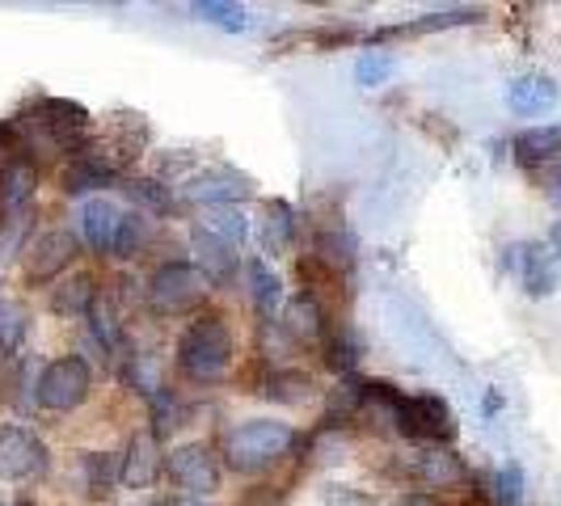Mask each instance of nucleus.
Here are the masks:
<instances>
[{
    "instance_id": "nucleus-28",
    "label": "nucleus",
    "mask_w": 561,
    "mask_h": 506,
    "mask_svg": "<svg viewBox=\"0 0 561 506\" xmlns=\"http://www.w3.org/2000/svg\"><path fill=\"white\" fill-rule=\"evenodd\" d=\"M30 334V317L18 300H0V355H18Z\"/></svg>"
},
{
    "instance_id": "nucleus-33",
    "label": "nucleus",
    "mask_w": 561,
    "mask_h": 506,
    "mask_svg": "<svg viewBox=\"0 0 561 506\" xmlns=\"http://www.w3.org/2000/svg\"><path fill=\"white\" fill-rule=\"evenodd\" d=\"M494 506H524V469L515 460L494 473Z\"/></svg>"
},
{
    "instance_id": "nucleus-44",
    "label": "nucleus",
    "mask_w": 561,
    "mask_h": 506,
    "mask_svg": "<svg viewBox=\"0 0 561 506\" xmlns=\"http://www.w3.org/2000/svg\"><path fill=\"white\" fill-rule=\"evenodd\" d=\"M553 195H558V198H561V173H558V191H553Z\"/></svg>"
},
{
    "instance_id": "nucleus-23",
    "label": "nucleus",
    "mask_w": 561,
    "mask_h": 506,
    "mask_svg": "<svg viewBox=\"0 0 561 506\" xmlns=\"http://www.w3.org/2000/svg\"><path fill=\"white\" fill-rule=\"evenodd\" d=\"M81 473H84V494L89 498H111L114 485H118V456L106 451H84L81 456Z\"/></svg>"
},
{
    "instance_id": "nucleus-1",
    "label": "nucleus",
    "mask_w": 561,
    "mask_h": 506,
    "mask_svg": "<svg viewBox=\"0 0 561 506\" xmlns=\"http://www.w3.org/2000/svg\"><path fill=\"white\" fill-rule=\"evenodd\" d=\"M296 444V430L279 418H250L225 435V464L232 473H266L275 469Z\"/></svg>"
},
{
    "instance_id": "nucleus-26",
    "label": "nucleus",
    "mask_w": 561,
    "mask_h": 506,
    "mask_svg": "<svg viewBox=\"0 0 561 506\" xmlns=\"http://www.w3.org/2000/svg\"><path fill=\"white\" fill-rule=\"evenodd\" d=\"M561 152V127H533V131H519L515 136V157L524 165H540L549 157Z\"/></svg>"
},
{
    "instance_id": "nucleus-16",
    "label": "nucleus",
    "mask_w": 561,
    "mask_h": 506,
    "mask_svg": "<svg viewBox=\"0 0 561 506\" xmlns=\"http://www.w3.org/2000/svg\"><path fill=\"white\" fill-rule=\"evenodd\" d=\"M34 182H38V173L30 161H13V165L0 173V211H4V220L13 225V220H22L30 211V198H34Z\"/></svg>"
},
{
    "instance_id": "nucleus-22",
    "label": "nucleus",
    "mask_w": 561,
    "mask_h": 506,
    "mask_svg": "<svg viewBox=\"0 0 561 506\" xmlns=\"http://www.w3.org/2000/svg\"><path fill=\"white\" fill-rule=\"evenodd\" d=\"M506 102H511V111H519V114L549 111V106L558 102V84L549 81V77H519V81L511 84Z\"/></svg>"
},
{
    "instance_id": "nucleus-5",
    "label": "nucleus",
    "mask_w": 561,
    "mask_h": 506,
    "mask_svg": "<svg viewBox=\"0 0 561 506\" xmlns=\"http://www.w3.org/2000/svg\"><path fill=\"white\" fill-rule=\"evenodd\" d=\"M89 389H93L89 364H84L81 355H64V359L43 367V376L34 384V401L43 410H51V414H68V410H77L89 396Z\"/></svg>"
},
{
    "instance_id": "nucleus-18",
    "label": "nucleus",
    "mask_w": 561,
    "mask_h": 506,
    "mask_svg": "<svg viewBox=\"0 0 561 506\" xmlns=\"http://www.w3.org/2000/svg\"><path fill=\"white\" fill-rule=\"evenodd\" d=\"M291 241H296V211H291V203L271 198L262 207V250L271 257H283V253H291Z\"/></svg>"
},
{
    "instance_id": "nucleus-6",
    "label": "nucleus",
    "mask_w": 561,
    "mask_h": 506,
    "mask_svg": "<svg viewBox=\"0 0 561 506\" xmlns=\"http://www.w3.org/2000/svg\"><path fill=\"white\" fill-rule=\"evenodd\" d=\"M30 127L43 131L51 148H81L89 136V111L64 97H38L30 106Z\"/></svg>"
},
{
    "instance_id": "nucleus-38",
    "label": "nucleus",
    "mask_w": 561,
    "mask_h": 506,
    "mask_svg": "<svg viewBox=\"0 0 561 506\" xmlns=\"http://www.w3.org/2000/svg\"><path fill=\"white\" fill-rule=\"evenodd\" d=\"M478 9H451V13H431L414 26H405V34H426V30H448V26H465V22H478Z\"/></svg>"
},
{
    "instance_id": "nucleus-39",
    "label": "nucleus",
    "mask_w": 561,
    "mask_h": 506,
    "mask_svg": "<svg viewBox=\"0 0 561 506\" xmlns=\"http://www.w3.org/2000/svg\"><path fill=\"white\" fill-rule=\"evenodd\" d=\"M325 506H371V503L355 498V494H351V490H342V485H330V490H325Z\"/></svg>"
},
{
    "instance_id": "nucleus-19",
    "label": "nucleus",
    "mask_w": 561,
    "mask_h": 506,
    "mask_svg": "<svg viewBox=\"0 0 561 506\" xmlns=\"http://www.w3.org/2000/svg\"><path fill=\"white\" fill-rule=\"evenodd\" d=\"M283 330L296 337V342H312V337L325 334V312H321L312 291H300V296L283 309Z\"/></svg>"
},
{
    "instance_id": "nucleus-10",
    "label": "nucleus",
    "mask_w": 561,
    "mask_h": 506,
    "mask_svg": "<svg viewBox=\"0 0 561 506\" xmlns=\"http://www.w3.org/2000/svg\"><path fill=\"white\" fill-rule=\"evenodd\" d=\"M72 257H77V237L68 228H51V232L34 237L26 250V283H34V287L56 283L72 266Z\"/></svg>"
},
{
    "instance_id": "nucleus-20",
    "label": "nucleus",
    "mask_w": 561,
    "mask_h": 506,
    "mask_svg": "<svg viewBox=\"0 0 561 506\" xmlns=\"http://www.w3.org/2000/svg\"><path fill=\"white\" fill-rule=\"evenodd\" d=\"M257 393L271 396V401H283V405H300V401H309L312 396V376L309 371H300V367L266 371V380H262Z\"/></svg>"
},
{
    "instance_id": "nucleus-40",
    "label": "nucleus",
    "mask_w": 561,
    "mask_h": 506,
    "mask_svg": "<svg viewBox=\"0 0 561 506\" xmlns=\"http://www.w3.org/2000/svg\"><path fill=\"white\" fill-rule=\"evenodd\" d=\"M9 152H13V131H9V127H0V173L18 161V157H9Z\"/></svg>"
},
{
    "instance_id": "nucleus-14",
    "label": "nucleus",
    "mask_w": 561,
    "mask_h": 506,
    "mask_svg": "<svg viewBox=\"0 0 561 506\" xmlns=\"http://www.w3.org/2000/svg\"><path fill=\"white\" fill-rule=\"evenodd\" d=\"M118 225H123V211L111 198H84L81 203V241L93 253H114Z\"/></svg>"
},
{
    "instance_id": "nucleus-25",
    "label": "nucleus",
    "mask_w": 561,
    "mask_h": 506,
    "mask_svg": "<svg viewBox=\"0 0 561 506\" xmlns=\"http://www.w3.org/2000/svg\"><path fill=\"white\" fill-rule=\"evenodd\" d=\"M84 317H89V337L102 350H118L123 346V321H118V309H114L111 296H98V304L84 312Z\"/></svg>"
},
{
    "instance_id": "nucleus-31",
    "label": "nucleus",
    "mask_w": 561,
    "mask_h": 506,
    "mask_svg": "<svg viewBox=\"0 0 561 506\" xmlns=\"http://www.w3.org/2000/svg\"><path fill=\"white\" fill-rule=\"evenodd\" d=\"M203 228H207V232H216V237H225L228 245H237V250H241V241H245V232H250V220H245L237 207H216V216H207Z\"/></svg>"
},
{
    "instance_id": "nucleus-9",
    "label": "nucleus",
    "mask_w": 561,
    "mask_h": 506,
    "mask_svg": "<svg viewBox=\"0 0 561 506\" xmlns=\"http://www.w3.org/2000/svg\"><path fill=\"white\" fill-rule=\"evenodd\" d=\"M165 478L173 481L186 498H203V494H216V485H220V464H216V456L203 448V444H186V448L169 451Z\"/></svg>"
},
{
    "instance_id": "nucleus-17",
    "label": "nucleus",
    "mask_w": 561,
    "mask_h": 506,
    "mask_svg": "<svg viewBox=\"0 0 561 506\" xmlns=\"http://www.w3.org/2000/svg\"><path fill=\"white\" fill-rule=\"evenodd\" d=\"M114 182V169L102 161V157H93V152H77L64 173H59V186H64V195H89V191H98V186H111Z\"/></svg>"
},
{
    "instance_id": "nucleus-4",
    "label": "nucleus",
    "mask_w": 561,
    "mask_h": 506,
    "mask_svg": "<svg viewBox=\"0 0 561 506\" xmlns=\"http://www.w3.org/2000/svg\"><path fill=\"white\" fill-rule=\"evenodd\" d=\"M397 430L405 439H419V444H439L448 448L456 439V414L444 396L435 393H419L405 396L401 393V405H397Z\"/></svg>"
},
{
    "instance_id": "nucleus-8",
    "label": "nucleus",
    "mask_w": 561,
    "mask_h": 506,
    "mask_svg": "<svg viewBox=\"0 0 561 506\" xmlns=\"http://www.w3.org/2000/svg\"><path fill=\"white\" fill-rule=\"evenodd\" d=\"M401 473L414 481V485H422V490H456V485L469 481L465 460L456 451L439 448V444H422V448L410 451L401 460Z\"/></svg>"
},
{
    "instance_id": "nucleus-30",
    "label": "nucleus",
    "mask_w": 561,
    "mask_h": 506,
    "mask_svg": "<svg viewBox=\"0 0 561 506\" xmlns=\"http://www.w3.org/2000/svg\"><path fill=\"white\" fill-rule=\"evenodd\" d=\"M325 364L334 371H355V364H359V337L351 334L346 325H337L334 337L325 342Z\"/></svg>"
},
{
    "instance_id": "nucleus-11",
    "label": "nucleus",
    "mask_w": 561,
    "mask_h": 506,
    "mask_svg": "<svg viewBox=\"0 0 561 506\" xmlns=\"http://www.w3.org/2000/svg\"><path fill=\"white\" fill-rule=\"evenodd\" d=\"M161 469H165L161 439H157L152 430L131 435V444H127L123 456H118V478H123V485H127V490H148L152 481L161 478Z\"/></svg>"
},
{
    "instance_id": "nucleus-27",
    "label": "nucleus",
    "mask_w": 561,
    "mask_h": 506,
    "mask_svg": "<svg viewBox=\"0 0 561 506\" xmlns=\"http://www.w3.org/2000/svg\"><path fill=\"white\" fill-rule=\"evenodd\" d=\"M148 245H152V225H148V216L123 211V225H118V237H114V257H140Z\"/></svg>"
},
{
    "instance_id": "nucleus-24",
    "label": "nucleus",
    "mask_w": 561,
    "mask_h": 506,
    "mask_svg": "<svg viewBox=\"0 0 561 506\" xmlns=\"http://www.w3.org/2000/svg\"><path fill=\"white\" fill-rule=\"evenodd\" d=\"M98 296H102V291H98V279H93V275H72V279L51 296V309L64 312V317H81V312H89L98 304Z\"/></svg>"
},
{
    "instance_id": "nucleus-41",
    "label": "nucleus",
    "mask_w": 561,
    "mask_h": 506,
    "mask_svg": "<svg viewBox=\"0 0 561 506\" xmlns=\"http://www.w3.org/2000/svg\"><path fill=\"white\" fill-rule=\"evenodd\" d=\"M397 506H448V503H444L439 494H405Z\"/></svg>"
},
{
    "instance_id": "nucleus-45",
    "label": "nucleus",
    "mask_w": 561,
    "mask_h": 506,
    "mask_svg": "<svg viewBox=\"0 0 561 506\" xmlns=\"http://www.w3.org/2000/svg\"><path fill=\"white\" fill-rule=\"evenodd\" d=\"M18 506H34V503H18Z\"/></svg>"
},
{
    "instance_id": "nucleus-3",
    "label": "nucleus",
    "mask_w": 561,
    "mask_h": 506,
    "mask_svg": "<svg viewBox=\"0 0 561 506\" xmlns=\"http://www.w3.org/2000/svg\"><path fill=\"white\" fill-rule=\"evenodd\" d=\"M207 291H211L207 275L195 262H165L148 279V309L157 317H182V312H195Z\"/></svg>"
},
{
    "instance_id": "nucleus-32",
    "label": "nucleus",
    "mask_w": 561,
    "mask_h": 506,
    "mask_svg": "<svg viewBox=\"0 0 561 506\" xmlns=\"http://www.w3.org/2000/svg\"><path fill=\"white\" fill-rule=\"evenodd\" d=\"M123 191L136 198V203H144V207H152V211H173V195H169V186H161V182H152V177H127L123 182Z\"/></svg>"
},
{
    "instance_id": "nucleus-42",
    "label": "nucleus",
    "mask_w": 561,
    "mask_h": 506,
    "mask_svg": "<svg viewBox=\"0 0 561 506\" xmlns=\"http://www.w3.org/2000/svg\"><path fill=\"white\" fill-rule=\"evenodd\" d=\"M161 506H207L203 498H186V494H178V498H169V503H161Z\"/></svg>"
},
{
    "instance_id": "nucleus-34",
    "label": "nucleus",
    "mask_w": 561,
    "mask_h": 506,
    "mask_svg": "<svg viewBox=\"0 0 561 506\" xmlns=\"http://www.w3.org/2000/svg\"><path fill=\"white\" fill-rule=\"evenodd\" d=\"M152 401V435L161 439V435H173L178 426H182V405H178V396L161 389L157 396H148Z\"/></svg>"
},
{
    "instance_id": "nucleus-2",
    "label": "nucleus",
    "mask_w": 561,
    "mask_h": 506,
    "mask_svg": "<svg viewBox=\"0 0 561 506\" xmlns=\"http://www.w3.org/2000/svg\"><path fill=\"white\" fill-rule=\"evenodd\" d=\"M232 364V334L220 317H198L178 342V367L195 384H216Z\"/></svg>"
},
{
    "instance_id": "nucleus-29",
    "label": "nucleus",
    "mask_w": 561,
    "mask_h": 506,
    "mask_svg": "<svg viewBox=\"0 0 561 506\" xmlns=\"http://www.w3.org/2000/svg\"><path fill=\"white\" fill-rule=\"evenodd\" d=\"M317 253H321V262H330V266H351L355 262V237L346 232V228H325L321 237H317Z\"/></svg>"
},
{
    "instance_id": "nucleus-36",
    "label": "nucleus",
    "mask_w": 561,
    "mask_h": 506,
    "mask_svg": "<svg viewBox=\"0 0 561 506\" xmlns=\"http://www.w3.org/2000/svg\"><path fill=\"white\" fill-rule=\"evenodd\" d=\"M389 77H393V56L367 51V56H359V64H355V81L364 84V89H380Z\"/></svg>"
},
{
    "instance_id": "nucleus-12",
    "label": "nucleus",
    "mask_w": 561,
    "mask_h": 506,
    "mask_svg": "<svg viewBox=\"0 0 561 506\" xmlns=\"http://www.w3.org/2000/svg\"><path fill=\"white\" fill-rule=\"evenodd\" d=\"M250 177L237 173V169H207L198 173L195 182L186 186V198L191 203H203V207H232L241 198H250Z\"/></svg>"
},
{
    "instance_id": "nucleus-7",
    "label": "nucleus",
    "mask_w": 561,
    "mask_h": 506,
    "mask_svg": "<svg viewBox=\"0 0 561 506\" xmlns=\"http://www.w3.org/2000/svg\"><path fill=\"white\" fill-rule=\"evenodd\" d=\"M47 473V448L43 439L22 426V422H9L0 426V481H30Z\"/></svg>"
},
{
    "instance_id": "nucleus-13",
    "label": "nucleus",
    "mask_w": 561,
    "mask_h": 506,
    "mask_svg": "<svg viewBox=\"0 0 561 506\" xmlns=\"http://www.w3.org/2000/svg\"><path fill=\"white\" fill-rule=\"evenodd\" d=\"M191 245H195V266L207 275V283H232V275H237V245H228L225 237L207 232L203 225L191 228Z\"/></svg>"
},
{
    "instance_id": "nucleus-37",
    "label": "nucleus",
    "mask_w": 561,
    "mask_h": 506,
    "mask_svg": "<svg viewBox=\"0 0 561 506\" xmlns=\"http://www.w3.org/2000/svg\"><path fill=\"white\" fill-rule=\"evenodd\" d=\"M127 380H131V389H140L144 396H157L161 389H165L161 376H157V355H131Z\"/></svg>"
},
{
    "instance_id": "nucleus-15",
    "label": "nucleus",
    "mask_w": 561,
    "mask_h": 506,
    "mask_svg": "<svg viewBox=\"0 0 561 506\" xmlns=\"http://www.w3.org/2000/svg\"><path fill=\"white\" fill-rule=\"evenodd\" d=\"M515 271H519V283H524V291L528 296H553V287H558V266H553V257L545 245H515Z\"/></svg>"
},
{
    "instance_id": "nucleus-43",
    "label": "nucleus",
    "mask_w": 561,
    "mask_h": 506,
    "mask_svg": "<svg viewBox=\"0 0 561 506\" xmlns=\"http://www.w3.org/2000/svg\"><path fill=\"white\" fill-rule=\"evenodd\" d=\"M549 241H553V250L561 253V216L553 220V232H549Z\"/></svg>"
},
{
    "instance_id": "nucleus-21",
    "label": "nucleus",
    "mask_w": 561,
    "mask_h": 506,
    "mask_svg": "<svg viewBox=\"0 0 561 506\" xmlns=\"http://www.w3.org/2000/svg\"><path fill=\"white\" fill-rule=\"evenodd\" d=\"M245 283H250L253 312H257L262 321H271L275 309H279V300H283L279 275H275V271H266V262H250V266H245Z\"/></svg>"
},
{
    "instance_id": "nucleus-35",
    "label": "nucleus",
    "mask_w": 561,
    "mask_h": 506,
    "mask_svg": "<svg viewBox=\"0 0 561 506\" xmlns=\"http://www.w3.org/2000/svg\"><path fill=\"white\" fill-rule=\"evenodd\" d=\"M191 13H195V18H203V22H216V26H225V30H245V9H241V4L198 0Z\"/></svg>"
}]
</instances>
